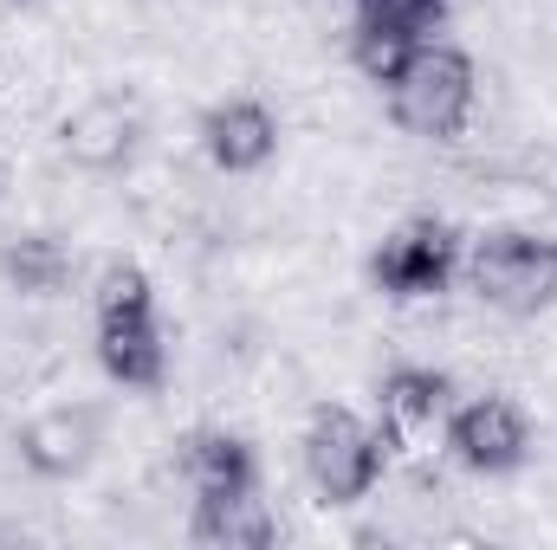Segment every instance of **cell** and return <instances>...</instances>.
Returning a JSON list of instances; mask_svg holds the SVG:
<instances>
[{"mask_svg": "<svg viewBox=\"0 0 557 550\" xmlns=\"http://www.w3.org/2000/svg\"><path fill=\"white\" fill-rule=\"evenodd\" d=\"M473 98H480L473 59L460 46H447V39H421L389 78V117L409 137H428V142L460 137L467 117H473Z\"/></svg>", "mask_w": 557, "mask_h": 550, "instance_id": "cell-1", "label": "cell"}, {"mask_svg": "<svg viewBox=\"0 0 557 550\" xmlns=\"http://www.w3.org/2000/svg\"><path fill=\"white\" fill-rule=\"evenodd\" d=\"M98 363L124 389H156L169 370L162 324H156V285L143 266H111L98 278Z\"/></svg>", "mask_w": 557, "mask_h": 550, "instance_id": "cell-2", "label": "cell"}, {"mask_svg": "<svg viewBox=\"0 0 557 550\" xmlns=\"http://www.w3.org/2000/svg\"><path fill=\"white\" fill-rule=\"evenodd\" d=\"M460 266H467V285L480 291V304H493L506 317H539V311L557 304V240L552 234H525V227L480 234Z\"/></svg>", "mask_w": 557, "mask_h": 550, "instance_id": "cell-3", "label": "cell"}, {"mask_svg": "<svg viewBox=\"0 0 557 550\" xmlns=\"http://www.w3.org/2000/svg\"><path fill=\"white\" fill-rule=\"evenodd\" d=\"M383 466H389V434L383 427H370L363 414H350V409L311 414V427H305V473H311V486L331 505L370 499Z\"/></svg>", "mask_w": 557, "mask_h": 550, "instance_id": "cell-4", "label": "cell"}, {"mask_svg": "<svg viewBox=\"0 0 557 550\" xmlns=\"http://www.w3.org/2000/svg\"><path fill=\"white\" fill-rule=\"evenodd\" d=\"M454 273H460V234L447 221H409V227H396L376 247V260H370V278L389 298H403V304L441 298L454 285Z\"/></svg>", "mask_w": 557, "mask_h": 550, "instance_id": "cell-5", "label": "cell"}, {"mask_svg": "<svg viewBox=\"0 0 557 550\" xmlns=\"http://www.w3.org/2000/svg\"><path fill=\"white\" fill-rule=\"evenodd\" d=\"M441 440H447V453H454L467 473H480V479H506V473H519L525 453H532V427H525V414L512 409L506 396H473V402H460V409L447 414Z\"/></svg>", "mask_w": 557, "mask_h": 550, "instance_id": "cell-6", "label": "cell"}, {"mask_svg": "<svg viewBox=\"0 0 557 550\" xmlns=\"http://www.w3.org/2000/svg\"><path fill=\"white\" fill-rule=\"evenodd\" d=\"M143 137V117L131 98H111V91H98V98H85L72 117H65V155L78 162V168H91V175H111V168H124L131 162V149Z\"/></svg>", "mask_w": 557, "mask_h": 550, "instance_id": "cell-7", "label": "cell"}, {"mask_svg": "<svg viewBox=\"0 0 557 550\" xmlns=\"http://www.w3.org/2000/svg\"><path fill=\"white\" fill-rule=\"evenodd\" d=\"M201 149L221 175H253L278 155V117L260 98H227L201 117Z\"/></svg>", "mask_w": 557, "mask_h": 550, "instance_id": "cell-8", "label": "cell"}, {"mask_svg": "<svg viewBox=\"0 0 557 550\" xmlns=\"http://www.w3.org/2000/svg\"><path fill=\"white\" fill-rule=\"evenodd\" d=\"M383 434L389 440H403V447H421V440H434L441 427H447V414H454V383L441 376V370H421V363H403V370H389L383 376Z\"/></svg>", "mask_w": 557, "mask_h": 550, "instance_id": "cell-9", "label": "cell"}, {"mask_svg": "<svg viewBox=\"0 0 557 550\" xmlns=\"http://www.w3.org/2000/svg\"><path fill=\"white\" fill-rule=\"evenodd\" d=\"M91 447H98V414L91 409H46L20 427V460H26L39 479H72V473H85Z\"/></svg>", "mask_w": 557, "mask_h": 550, "instance_id": "cell-10", "label": "cell"}, {"mask_svg": "<svg viewBox=\"0 0 557 550\" xmlns=\"http://www.w3.org/2000/svg\"><path fill=\"white\" fill-rule=\"evenodd\" d=\"M182 473L195 486V499H234V492H260V460L240 434H195L182 447Z\"/></svg>", "mask_w": 557, "mask_h": 550, "instance_id": "cell-11", "label": "cell"}, {"mask_svg": "<svg viewBox=\"0 0 557 550\" xmlns=\"http://www.w3.org/2000/svg\"><path fill=\"white\" fill-rule=\"evenodd\" d=\"M188 538L208 550H267L278 538V525L260 492H234V499H195Z\"/></svg>", "mask_w": 557, "mask_h": 550, "instance_id": "cell-12", "label": "cell"}, {"mask_svg": "<svg viewBox=\"0 0 557 550\" xmlns=\"http://www.w3.org/2000/svg\"><path fill=\"white\" fill-rule=\"evenodd\" d=\"M0 278L20 291V298H59L72 285V247L59 234H20L7 240L0 253Z\"/></svg>", "mask_w": 557, "mask_h": 550, "instance_id": "cell-13", "label": "cell"}, {"mask_svg": "<svg viewBox=\"0 0 557 550\" xmlns=\"http://www.w3.org/2000/svg\"><path fill=\"white\" fill-rule=\"evenodd\" d=\"M447 20V0H357V26H383L403 39H434Z\"/></svg>", "mask_w": 557, "mask_h": 550, "instance_id": "cell-14", "label": "cell"}]
</instances>
